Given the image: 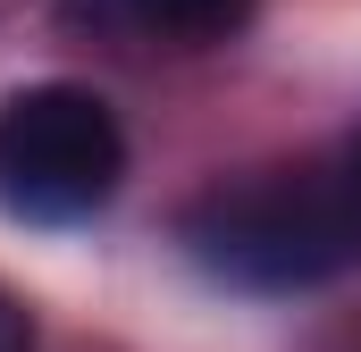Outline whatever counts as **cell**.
Instances as JSON below:
<instances>
[{"instance_id":"1","label":"cell","mask_w":361,"mask_h":352,"mask_svg":"<svg viewBox=\"0 0 361 352\" xmlns=\"http://www.w3.org/2000/svg\"><path fill=\"white\" fill-rule=\"evenodd\" d=\"M185 252L227 277V285H252V294H302V285H328L336 268L361 252V210L345 160L319 168H252L235 184H210L193 210H185Z\"/></svg>"},{"instance_id":"2","label":"cell","mask_w":361,"mask_h":352,"mask_svg":"<svg viewBox=\"0 0 361 352\" xmlns=\"http://www.w3.org/2000/svg\"><path fill=\"white\" fill-rule=\"evenodd\" d=\"M126 176V134L85 84H25L0 101V210L34 227L92 218Z\"/></svg>"},{"instance_id":"3","label":"cell","mask_w":361,"mask_h":352,"mask_svg":"<svg viewBox=\"0 0 361 352\" xmlns=\"http://www.w3.org/2000/svg\"><path fill=\"white\" fill-rule=\"evenodd\" d=\"M118 8H126V25H143V34H160V42H185V51L227 42V34L252 17V0H118Z\"/></svg>"},{"instance_id":"4","label":"cell","mask_w":361,"mask_h":352,"mask_svg":"<svg viewBox=\"0 0 361 352\" xmlns=\"http://www.w3.org/2000/svg\"><path fill=\"white\" fill-rule=\"evenodd\" d=\"M0 352H34V319H25L8 294H0Z\"/></svg>"},{"instance_id":"5","label":"cell","mask_w":361,"mask_h":352,"mask_svg":"<svg viewBox=\"0 0 361 352\" xmlns=\"http://www.w3.org/2000/svg\"><path fill=\"white\" fill-rule=\"evenodd\" d=\"M345 184H353V210H361V134H353V151H345Z\"/></svg>"}]
</instances>
